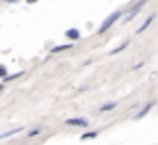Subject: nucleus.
Masks as SVG:
<instances>
[{
    "instance_id": "f257e3e1",
    "label": "nucleus",
    "mask_w": 158,
    "mask_h": 145,
    "mask_svg": "<svg viewBox=\"0 0 158 145\" xmlns=\"http://www.w3.org/2000/svg\"><path fill=\"white\" fill-rule=\"evenodd\" d=\"M119 18H121V11H115V13H110V15H108V18H106V20L100 24L98 33H106V31H108V28H110V26H113V24H115Z\"/></svg>"
},
{
    "instance_id": "f03ea898",
    "label": "nucleus",
    "mask_w": 158,
    "mask_h": 145,
    "mask_svg": "<svg viewBox=\"0 0 158 145\" xmlns=\"http://www.w3.org/2000/svg\"><path fill=\"white\" fill-rule=\"evenodd\" d=\"M65 123L72 126V128H87V126H89V119H85V117H74V119H67Z\"/></svg>"
},
{
    "instance_id": "7ed1b4c3",
    "label": "nucleus",
    "mask_w": 158,
    "mask_h": 145,
    "mask_svg": "<svg viewBox=\"0 0 158 145\" xmlns=\"http://www.w3.org/2000/svg\"><path fill=\"white\" fill-rule=\"evenodd\" d=\"M145 2H147V0H141V2H139V5H134V7H132V11H130V13L126 15V22H130V20H132V18H134V15H136V13L141 11V7H143Z\"/></svg>"
},
{
    "instance_id": "20e7f679",
    "label": "nucleus",
    "mask_w": 158,
    "mask_h": 145,
    "mask_svg": "<svg viewBox=\"0 0 158 145\" xmlns=\"http://www.w3.org/2000/svg\"><path fill=\"white\" fill-rule=\"evenodd\" d=\"M154 104H156V102H147V104H145V106H143V108L139 110V115H136L134 119H143V117H145V115H147V113H149V110L154 108Z\"/></svg>"
},
{
    "instance_id": "39448f33",
    "label": "nucleus",
    "mask_w": 158,
    "mask_h": 145,
    "mask_svg": "<svg viewBox=\"0 0 158 145\" xmlns=\"http://www.w3.org/2000/svg\"><path fill=\"white\" fill-rule=\"evenodd\" d=\"M20 132H22V128L18 126V128H11V130H7V132H5L2 136H0V139H11V136H15V134H20Z\"/></svg>"
},
{
    "instance_id": "423d86ee",
    "label": "nucleus",
    "mask_w": 158,
    "mask_h": 145,
    "mask_svg": "<svg viewBox=\"0 0 158 145\" xmlns=\"http://www.w3.org/2000/svg\"><path fill=\"white\" fill-rule=\"evenodd\" d=\"M65 37H67V39H72V41H76V39H80V31H76V28H69V31L65 33Z\"/></svg>"
},
{
    "instance_id": "0eeeda50",
    "label": "nucleus",
    "mask_w": 158,
    "mask_h": 145,
    "mask_svg": "<svg viewBox=\"0 0 158 145\" xmlns=\"http://www.w3.org/2000/svg\"><path fill=\"white\" fill-rule=\"evenodd\" d=\"M154 20H156V15H149V18H147V20H145V22H143V24L139 26V31H136V33H143V31H145V28H147V26H149V24H152Z\"/></svg>"
},
{
    "instance_id": "6e6552de",
    "label": "nucleus",
    "mask_w": 158,
    "mask_h": 145,
    "mask_svg": "<svg viewBox=\"0 0 158 145\" xmlns=\"http://www.w3.org/2000/svg\"><path fill=\"white\" fill-rule=\"evenodd\" d=\"M95 136H98V132H95V130H89V132H85L80 139H82V141H91V139H95Z\"/></svg>"
},
{
    "instance_id": "1a4fd4ad",
    "label": "nucleus",
    "mask_w": 158,
    "mask_h": 145,
    "mask_svg": "<svg viewBox=\"0 0 158 145\" xmlns=\"http://www.w3.org/2000/svg\"><path fill=\"white\" fill-rule=\"evenodd\" d=\"M115 106H117V102H108V104H102V106H100V110H102V113H106V110H113Z\"/></svg>"
},
{
    "instance_id": "9d476101",
    "label": "nucleus",
    "mask_w": 158,
    "mask_h": 145,
    "mask_svg": "<svg viewBox=\"0 0 158 145\" xmlns=\"http://www.w3.org/2000/svg\"><path fill=\"white\" fill-rule=\"evenodd\" d=\"M63 50H72V44L69 46H56V48H52V52H63Z\"/></svg>"
},
{
    "instance_id": "9b49d317",
    "label": "nucleus",
    "mask_w": 158,
    "mask_h": 145,
    "mask_svg": "<svg viewBox=\"0 0 158 145\" xmlns=\"http://www.w3.org/2000/svg\"><path fill=\"white\" fill-rule=\"evenodd\" d=\"M5 2H7V5H11V2H20V0H5Z\"/></svg>"
},
{
    "instance_id": "f8f14e48",
    "label": "nucleus",
    "mask_w": 158,
    "mask_h": 145,
    "mask_svg": "<svg viewBox=\"0 0 158 145\" xmlns=\"http://www.w3.org/2000/svg\"><path fill=\"white\" fill-rule=\"evenodd\" d=\"M26 2H31V5H35V2H37V0H26Z\"/></svg>"
}]
</instances>
